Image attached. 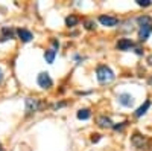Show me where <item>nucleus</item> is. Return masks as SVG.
Masks as SVG:
<instances>
[{
	"label": "nucleus",
	"instance_id": "1",
	"mask_svg": "<svg viewBox=\"0 0 152 151\" xmlns=\"http://www.w3.org/2000/svg\"><path fill=\"white\" fill-rule=\"evenodd\" d=\"M96 78L100 84H108V82L114 81L116 75H114V72L107 64H99L96 67Z\"/></svg>",
	"mask_w": 152,
	"mask_h": 151
},
{
	"label": "nucleus",
	"instance_id": "2",
	"mask_svg": "<svg viewBox=\"0 0 152 151\" xmlns=\"http://www.w3.org/2000/svg\"><path fill=\"white\" fill-rule=\"evenodd\" d=\"M43 107L41 104V101L38 99V98H26L24 99V111H26V115H34V113L37 111H40V108Z\"/></svg>",
	"mask_w": 152,
	"mask_h": 151
},
{
	"label": "nucleus",
	"instance_id": "3",
	"mask_svg": "<svg viewBox=\"0 0 152 151\" xmlns=\"http://www.w3.org/2000/svg\"><path fill=\"white\" fill-rule=\"evenodd\" d=\"M131 144H132L135 148H138V150H143V148L148 147L149 141H148L146 136H143V134H140L138 131H135V133L131 136Z\"/></svg>",
	"mask_w": 152,
	"mask_h": 151
},
{
	"label": "nucleus",
	"instance_id": "4",
	"mask_svg": "<svg viewBox=\"0 0 152 151\" xmlns=\"http://www.w3.org/2000/svg\"><path fill=\"white\" fill-rule=\"evenodd\" d=\"M37 82H38V85H40L41 89H50V87L53 85V81H52V78H50V75L47 72H41L40 75H38Z\"/></svg>",
	"mask_w": 152,
	"mask_h": 151
},
{
	"label": "nucleus",
	"instance_id": "5",
	"mask_svg": "<svg viewBox=\"0 0 152 151\" xmlns=\"http://www.w3.org/2000/svg\"><path fill=\"white\" fill-rule=\"evenodd\" d=\"M99 23L102 24V26H107V28H114V26H117L119 24V18L117 17H114V15H99Z\"/></svg>",
	"mask_w": 152,
	"mask_h": 151
},
{
	"label": "nucleus",
	"instance_id": "6",
	"mask_svg": "<svg viewBox=\"0 0 152 151\" xmlns=\"http://www.w3.org/2000/svg\"><path fill=\"white\" fill-rule=\"evenodd\" d=\"M116 47H117V50H122V52H128V50L135 47V44H134V41L131 38H120L117 41Z\"/></svg>",
	"mask_w": 152,
	"mask_h": 151
},
{
	"label": "nucleus",
	"instance_id": "7",
	"mask_svg": "<svg viewBox=\"0 0 152 151\" xmlns=\"http://www.w3.org/2000/svg\"><path fill=\"white\" fill-rule=\"evenodd\" d=\"M151 32H152V24H143V26H138V40L146 41L149 38Z\"/></svg>",
	"mask_w": 152,
	"mask_h": 151
},
{
	"label": "nucleus",
	"instance_id": "8",
	"mask_svg": "<svg viewBox=\"0 0 152 151\" xmlns=\"http://www.w3.org/2000/svg\"><path fill=\"white\" fill-rule=\"evenodd\" d=\"M117 101H119V104L123 105V107H132L134 104V96L129 95V93H120L117 96Z\"/></svg>",
	"mask_w": 152,
	"mask_h": 151
},
{
	"label": "nucleus",
	"instance_id": "9",
	"mask_svg": "<svg viewBox=\"0 0 152 151\" xmlns=\"http://www.w3.org/2000/svg\"><path fill=\"white\" fill-rule=\"evenodd\" d=\"M17 35H18V38H20L23 43H29V41H32V38H34V34H32L31 31H28V29H24V28L17 29Z\"/></svg>",
	"mask_w": 152,
	"mask_h": 151
},
{
	"label": "nucleus",
	"instance_id": "10",
	"mask_svg": "<svg viewBox=\"0 0 152 151\" xmlns=\"http://www.w3.org/2000/svg\"><path fill=\"white\" fill-rule=\"evenodd\" d=\"M96 124L99 125L100 128H113L114 127V124L111 122V119L108 118V116H99L97 119H96Z\"/></svg>",
	"mask_w": 152,
	"mask_h": 151
},
{
	"label": "nucleus",
	"instance_id": "11",
	"mask_svg": "<svg viewBox=\"0 0 152 151\" xmlns=\"http://www.w3.org/2000/svg\"><path fill=\"white\" fill-rule=\"evenodd\" d=\"M149 107H151V101H145V104H142L140 107H138V108L134 111V116H135V118H142L145 113L148 111Z\"/></svg>",
	"mask_w": 152,
	"mask_h": 151
},
{
	"label": "nucleus",
	"instance_id": "12",
	"mask_svg": "<svg viewBox=\"0 0 152 151\" xmlns=\"http://www.w3.org/2000/svg\"><path fill=\"white\" fill-rule=\"evenodd\" d=\"M11 38H14V29L12 28H2V38H0V41H5V40H11Z\"/></svg>",
	"mask_w": 152,
	"mask_h": 151
},
{
	"label": "nucleus",
	"instance_id": "13",
	"mask_svg": "<svg viewBox=\"0 0 152 151\" xmlns=\"http://www.w3.org/2000/svg\"><path fill=\"white\" fill-rule=\"evenodd\" d=\"M55 57H56V50L52 47V49H47L44 52V60L46 63H49V64H52V63L55 61Z\"/></svg>",
	"mask_w": 152,
	"mask_h": 151
},
{
	"label": "nucleus",
	"instance_id": "14",
	"mask_svg": "<svg viewBox=\"0 0 152 151\" xmlns=\"http://www.w3.org/2000/svg\"><path fill=\"white\" fill-rule=\"evenodd\" d=\"M90 116H91V111L88 108H81V110H78V113H76V118H78L79 121H87V119H90Z\"/></svg>",
	"mask_w": 152,
	"mask_h": 151
},
{
	"label": "nucleus",
	"instance_id": "15",
	"mask_svg": "<svg viewBox=\"0 0 152 151\" xmlns=\"http://www.w3.org/2000/svg\"><path fill=\"white\" fill-rule=\"evenodd\" d=\"M78 23H79V18L76 17V15H69V17H66V26H67V28H75Z\"/></svg>",
	"mask_w": 152,
	"mask_h": 151
},
{
	"label": "nucleus",
	"instance_id": "16",
	"mask_svg": "<svg viewBox=\"0 0 152 151\" xmlns=\"http://www.w3.org/2000/svg\"><path fill=\"white\" fill-rule=\"evenodd\" d=\"M138 26H143V24H152V17L151 15H140L137 18Z\"/></svg>",
	"mask_w": 152,
	"mask_h": 151
},
{
	"label": "nucleus",
	"instance_id": "17",
	"mask_svg": "<svg viewBox=\"0 0 152 151\" xmlns=\"http://www.w3.org/2000/svg\"><path fill=\"white\" fill-rule=\"evenodd\" d=\"M84 26H85V29L91 31V29H94V28H96V23H94L93 20H87V21L84 23Z\"/></svg>",
	"mask_w": 152,
	"mask_h": 151
},
{
	"label": "nucleus",
	"instance_id": "18",
	"mask_svg": "<svg viewBox=\"0 0 152 151\" xmlns=\"http://www.w3.org/2000/svg\"><path fill=\"white\" fill-rule=\"evenodd\" d=\"M135 2H137L138 6H143V8H148V6L152 5V3H151V0H135Z\"/></svg>",
	"mask_w": 152,
	"mask_h": 151
},
{
	"label": "nucleus",
	"instance_id": "19",
	"mask_svg": "<svg viewBox=\"0 0 152 151\" xmlns=\"http://www.w3.org/2000/svg\"><path fill=\"white\" fill-rule=\"evenodd\" d=\"M126 124H128V122H120L119 125H114L113 128H114V130H122L123 127H126Z\"/></svg>",
	"mask_w": 152,
	"mask_h": 151
},
{
	"label": "nucleus",
	"instance_id": "20",
	"mask_svg": "<svg viewBox=\"0 0 152 151\" xmlns=\"http://www.w3.org/2000/svg\"><path fill=\"white\" fill-rule=\"evenodd\" d=\"M99 141H100V134H93L91 142H99Z\"/></svg>",
	"mask_w": 152,
	"mask_h": 151
},
{
	"label": "nucleus",
	"instance_id": "21",
	"mask_svg": "<svg viewBox=\"0 0 152 151\" xmlns=\"http://www.w3.org/2000/svg\"><path fill=\"white\" fill-rule=\"evenodd\" d=\"M134 50H135V54H137V55H143V50H142L140 47H134Z\"/></svg>",
	"mask_w": 152,
	"mask_h": 151
},
{
	"label": "nucleus",
	"instance_id": "22",
	"mask_svg": "<svg viewBox=\"0 0 152 151\" xmlns=\"http://www.w3.org/2000/svg\"><path fill=\"white\" fill-rule=\"evenodd\" d=\"M64 105H66V102H59V104H55V105H53V108L56 110V108H61V107H64Z\"/></svg>",
	"mask_w": 152,
	"mask_h": 151
},
{
	"label": "nucleus",
	"instance_id": "23",
	"mask_svg": "<svg viewBox=\"0 0 152 151\" xmlns=\"http://www.w3.org/2000/svg\"><path fill=\"white\" fill-rule=\"evenodd\" d=\"M3 82V70H2V67H0V84Z\"/></svg>",
	"mask_w": 152,
	"mask_h": 151
},
{
	"label": "nucleus",
	"instance_id": "24",
	"mask_svg": "<svg viewBox=\"0 0 152 151\" xmlns=\"http://www.w3.org/2000/svg\"><path fill=\"white\" fill-rule=\"evenodd\" d=\"M148 64H149V66H152V55H149V57H148Z\"/></svg>",
	"mask_w": 152,
	"mask_h": 151
},
{
	"label": "nucleus",
	"instance_id": "25",
	"mask_svg": "<svg viewBox=\"0 0 152 151\" xmlns=\"http://www.w3.org/2000/svg\"><path fill=\"white\" fill-rule=\"evenodd\" d=\"M148 84H149V85H152V77H151V78L148 80Z\"/></svg>",
	"mask_w": 152,
	"mask_h": 151
},
{
	"label": "nucleus",
	"instance_id": "26",
	"mask_svg": "<svg viewBox=\"0 0 152 151\" xmlns=\"http://www.w3.org/2000/svg\"><path fill=\"white\" fill-rule=\"evenodd\" d=\"M0 151H2V144H0Z\"/></svg>",
	"mask_w": 152,
	"mask_h": 151
}]
</instances>
